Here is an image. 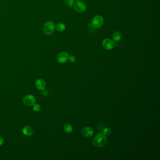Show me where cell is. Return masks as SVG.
I'll return each mask as SVG.
<instances>
[{"label":"cell","mask_w":160,"mask_h":160,"mask_svg":"<svg viewBox=\"0 0 160 160\" xmlns=\"http://www.w3.org/2000/svg\"><path fill=\"white\" fill-rule=\"evenodd\" d=\"M107 142V139L105 135L102 133H100L94 138L93 144L96 147L101 148L105 146Z\"/></svg>","instance_id":"6da1fadb"},{"label":"cell","mask_w":160,"mask_h":160,"mask_svg":"<svg viewBox=\"0 0 160 160\" xmlns=\"http://www.w3.org/2000/svg\"><path fill=\"white\" fill-rule=\"evenodd\" d=\"M55 23L52 21H47L44 23L43 31L45 34L50 35L53 33L55 30Z\"/></svg>","instance_id":"7a4b0ae2"},{"label":"cell","mask_w":160,"mask_h":160,"mask_svg":"<svg viewBox=\"0 0 160 160\" xmlns=\"http://www.w3.org/2000/svg\"><path fill=\"white\" fill-rule=\"evenodd\" d=\"M103 23V18L101 16L97 15L94 17L92 21V25L94 28H99L102 27Z\"/></svg>","instance_id":"3957f363"},{"label":"cell","mask_w":160,"mask_h":160,"mask_svg":"<svg viewBox=\"0 0 160 160\" xmlns=\"http://www.w3.org/2000/svg\"><path fill=\"white\" fill-rule=\"evenodd\" d=\"M75 10L79 13H82L86 11V4L81 1L77 0L74 4Z\"/></svg>","instance_id":"277c9868"},{"label":"cell","mask_w":160,"mask_h":160,"mask_svg":"<svg viewBox=\"0 0 160 160\" xmlns=\"http://www.w3.org/2000/svg\"><path fill=\"white\" fill-rule=\"evenodd\" d=\"M36 102V98L32 95H27L23 98V103L24 105L28 106L33 105L35 104Z\"/></svg>","instance_id":"5b68a950"},{"label":"cell","mask_w":160,"mask_h":160,"mask_svg":"<svg viewBox=\"0 0 160 160\" xmlns=\"http://www.w3.org/2000/svg\"><path fill=\"white\" fill-rule=\"evenodd\" d=\"M115 46L114 41L111 39H106L102 42V46L106 50H110L113 48Z\"/></svg>","instance_id":"8992f818"},{"label":"cell","mask_w":160,"mask_h":160,"mask_svg":"<svg viewBox=\"0 0 160 160\" xmlns=\"http://www.w3.org/2000/svg\"><path fill=\"white\" fill-rule=\"evenodd\" d=\"M69 58V55L66 52H62L57 56V61L60 63H66Z\"/></svg>","instance_id":"52a82bcc"},{"label":"cell","mask_w":160,"mask_h":160,"mask_svg":"<svg viewBox=\"0 0 160 160\" xmlns=\"http://www.w3.org/2000/svg\"><path fill=\"white\" fill-rule=\"evenodd\" d=\"M82 135L84 137H92L94 134V131L93 129L91 127H87L82 129Z\"/></svg>","instance_id":"ba28073f"},{"label":"cell","mask_w":160,"mask_h":160,"mask_svg":"<svg viewBox=\"0 0 160 160\" xmlns=\"http://www.w3.org/2000/svg\"><path fill=\"white\" fill-rule=\"evenodd\" d=\"M35 85L38 89L43 90L46 88V83L43 79L39 78L36 81Z\"/></svg>","instance_id":"9c48e42d"},{"label":"cell","mask_w":160,"mask_h":160,"mask_svg":"<svg viewBox=\"0 0 160 160\" xmlns=\"http://www.w3.org/2000/svg\"><path fill=\"white\" fill-rule=\"evenodd\" d=\"M22 132L24 135L29 136L33 134V129H32L31 127L26 126H24L23 128Z\"/></svg>","instance_id":"30bf717a"},{"label":"cell","mask_w":160,"mask_h":160,"mask_svg":"<svg viewBox=\"0 0 160 160\" xmlns=\"http://www.w3.org/2000/svg\"><path fill=\"white\" fill-rule=\"evenodd\" d=\"M112 38L116 42L119 41L122 38L121 33L118 31H115L112 35Z\"/></svg>","instance_id":"8fae6325"},{"label":"cell","mask_w":160,"mask_h":160,"mask_svg":"<svg viewBox=\"0 0 160 160\" xmlns=\"http://www.w3.org/2000/svg\"><path fill=\"white\" fill-rule=\"evenodd\" d=\"M64 130L67 133H72L73 131V127L70 124H67L64 126Z\"/></svg>","instance_id":"7c38bea8"},{"label":"cell","mask_w":160,"mask_h":160,"mask_svg":"<svg viewBox=\"0 0 160 160\" xmlns=\"http://www.w3.org/2000/svg\"><path fill=\"white\" fill-rule=\"evenodd\" d=\"M56 28L58 31L62 32L65 30L66 27L64 24L63 23H59L57 24Z\"/></svg>","instance_id":"4fadbf2b"},{"label":"cell","mask_w":160,"mask_h":160,"mask_svg":"<svg viewBox=\"0 0 160 160\" xmlns=\"http://www.w3.org/2000/svg\"><path fill=\"white\" fill-rule=\"evenodd\" d=\"M40 109V106L38 104H34L33 105V110L35 112H38Z\"/></svg>","instance_id":"5bb4252c"},{"label":"cell","mask_w":160,"mask_h":160,"mask_svg":"<svg viewBox=\"0 0 160 160\" xmlns=\"http://www.w3.org/2000/svg\"><path fill=\"white\" fill-rule=\"evenodd\" d=\"M66 4L69 8H72L74 4V0H66Z\"/></svg>","instance_id":"9a60e30c"},{"label":"cell","mask_w":160,"mask_h":160,"mask_svg":"<svg viewBox=\"0 0 160 160\" xmlns=\"http://www.w3.org/2000/svg\"><path fill=\"white\" fill-rule=\"evenodd\" d=\"M111 132V130L109 128H106L105 129H104L103 130V134L105 135V136H107V135H109L110 133Z\"/></svg>","instance_id":"2e32d148"},{"label":"cell","mask_w":160,"mask_h":160,"mask_svg":"<svg viewBox=\"0 0 160 160\" xmlns=\"http://www.w3.org/2000/svg\"><path fill=\"white\" fill-rule=\"evenodd\" d=\"M69 60L70 62L71 63H74L75 61H76V58H75V57L74 56H71L70 57H69Z\"/></svg>","instance_id":"e0dca14e"},{"label":"cell","mask_w":160,"mask_h":160,"mask_svg":"<svg viewBox=\"0 0 160 160\" xmlns=\"http://www.w3.org/2000/svg\"><path fill=\"white\" fill-rule=\"evenodd\" d=\"M42 94H43V95L44 96H47L48 95V92L47 90H46V89H44V90H42Z\"/></svg>","instance_id":"ac0fdd59"},{"label":"cell","mask_w":160,"mask_h":160,"mask_svg":"<svg viewBox=\"0 0 160 160\" xmlns=\"http://www.w3.org/2000/svg\"><path fill=\"white\" fill-rule=\"evenodd\" d=\"M3 143H4L3 139L1 137H0V146H1L3 144Z\"/></svg>","instance_id":"d6986e66"},{"label":"cell","mask_w":160,"mask_h":160,"mask_svg":"<svg viewBox=\"0 0 160 160\" xmlns=\"http://www.w3.org/2000/svg\"><path fill=\"white\" fill-rule=\"evenodd\" d=\"M76 0V1H77V0Z\"/></svg>","instance_id":"ffe728a7"}]
</instances>
